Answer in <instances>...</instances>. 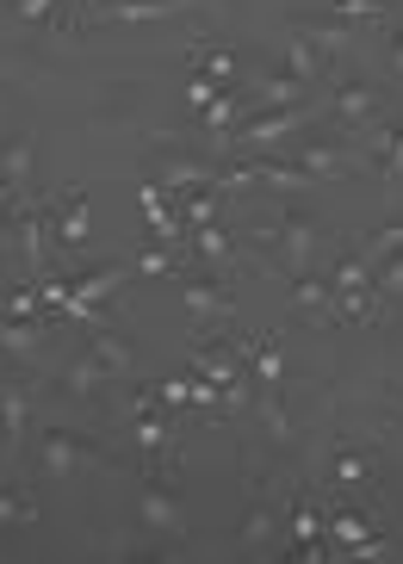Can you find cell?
<instances>
[{
	"instance_id": "obj_1",
	"label": "cell",
	"mask_w": 403,
	"mask_h": 564,
	"mask_svg": "<svg viewBox=\"0 0 403 564\" xmlns=\"http://www.w3.org/2000/svg\"><path fill=\"white\" fill-rule=\"evenodd\" d=\"M329 292H336V323H367L372 311H379V292H372V261L360 249L341 254L336 261V280H329Z\"/></svg>"
},
{
	"instance_id": "obj_2",
	"label": "cell",
	"mask_w": 403,
	"mask_h": 564,
	"mask_svg": "<svg viewBox=\"0 0 403 564\" xmlns=\"http://www.w3.org/2000/svg\"><path fill=\"white\" fill-rule=\"evenodd\" d=\"M268 242H273V254H280L292 273H304V267L317 261V249H323V224L317 217H304V212H280V224L268 230Z\"/></svg>"
},
{
	"instance_id": "obj_3",
	"label": "cell",
	"mask_w": 403,
	"mask_h": 564,
	"mask_svg": "<svg viewBox=\"0 0 403 564\" xmlns=\"http://www.w3.org/2000/svg\"><path fill=\"white\" fill-rule=\"evenodd\" d=\"M124 429H131V441L150 459H162V453L174 447V429H168V415H162V398H155V384H143L131 403H124Z\"/></svg>"
},
{
	"instance_id": "obj_4",
	"label": "cell",
	"mask_w": 403,
	"mask_h": 564,
	"mask_svg": "<svg viewBox=\"0 0 403 564\" xmlns=\"http://www.w3.org/2000/svg\"><path fill=\"white\" fill-rule=\"evenodd\" d=\"M87 459H106V447H94L87 434H68V429H51L44 434V453H37L44 478H75Z\"/></svg>"
},
{
	"instance_id": "obj_5",
	"label": "cell",
	"mask_w": 403,
	"mask_h": 564,
	"mask_svg": "<svg viewBox=\"0 0 403 564\" xmlns=\"http://www.w3.org/2000/svg\"><path fill=\"white\" fill-rule=\"evenodd\" d=\"M329 112H336L341 124L360 137V131H372V124H379L385 100H379V87H372V82H336V94H329Z\"/></svg>"
},
{
	"instance_id": "obj_6",
	"label": "cell",
	"mask_w": 403,
	"mask_h": 564,
	"mask_svg": "<svg viewBox=\"0 0 403 564\" xmlns=\"http://www.w3.org/2000/svg\"><path fill=\"white\" fill-rule=\"evenodd\" d=\"M137 205H143V217H150V230L162 236V242H186V224L174 217V193L162 181H143L137 186Z\"/></svg>"
},
{
	"instance_id": "obj_7",
	"label": "cell",
	"mask_w": 403,
	"mask_h": 564,
	"mask_svg": "<svg viewBox=\"0 0 403 564\" xmlns=\"http://www.w3.org/2000/svg\"><path fill=\"white\" fill-rule=\"evenodd\" d=\"M292 32H298V37H304V44H311L317 56H336V51H353V32H360V25L336 13V19H298Z\"/></svg>"
},
{
	"instance_id": "obj_8",
	"label": "cell",
	"mask_w": 403,
	"mask_h": 564,
	"mask_svg": "<svg viewBox=\"0 0 403 564\" xmlns=\"http://www.w3.org/2000/svg\"><path fill=\"white\" fill-rule=\"evenodd\" d=\"M199 0H94L100 19H124V25H150V19H168V13H186Z\"/></svg>"
},
{
	"instance_id": "obj_9",
	"label": "cell",
	"mask_w": 403,
	"mask_h": 564,
	"mask_svg": "<svg viewBox=\"0 0 403 564\" xmlns=\"http://www.w3.org/2000/svg\"><path fill=\"white\" fill-rule=\"evenodd\" d=\"M249 106L254 112H273V106H304V82L292 68H273V75H254L249 87Z\"/></svg>"
},
{
	"instance_id": "obj_10",
	"label": "cell",
	"mask_w": 403,
	"mask_h": 564,
	"mask_svg": "<svg viewBox=\"0 0 403 564\" xmlns=\"http://www.w3.org/2000/svg\"><path fill=\"white\" fill-rule=\"evenodd\" d=\"M298 167H311L317 181H341L353 162H360V150H341V143H304V150H286Z\"/></svg>"
},
{
	"instance_id": "obj_11",
	"label": "cell",
	"mask_w": 403,
	"mask_h": 564,
	"mask_svg": "<svg viewBox=\"0 0 403 564\" xmlns=\"http://www.w3.org/2000/svg\"><path fill=\"white\" fill-rule=\"evenodd\" d=\"M137 514H143V528L168 533V540H181V533H186V514H181V502H174V490H162V484H150V490H143V502H137Z\"/></svg>"
},
{
	"instance_id": "obj_12",
	"label": "cell",
	"mask_w": 403,
	"mask_h": 564,
	"mask_svg": "<svg viewBox=\"0 0 403 564\" xmlns=\"http://www.w3.org/2000/svg\"><path fill=\"white\" fill-rule=\"evenodd\" d=\"M181 304H186L193 323H218V316L230 311V285H224V280H186L181 285Z\"/></svg>"
},
{
	"instance_id": "obj_13",
	"label": "cell",
	"mask_w": 403,
	"mask_h": 564,
	"mask_svg": "<svg viewBox=\"0 0 403 564\" xmlns=\"http://www.w3.org/2000/svg\"><path fill=\"white\" fill-rule=\"evenodd\" d=\"M329 478H336L341 490H360V484L372 478V447L367 441H336V453H329Z\"/></svg>"
},
{
	"instance_id": "obj_14",
	"label": "cell",
	"mask_w": 403,
	"mask_h": 564,
	"mask_svg": "<svg viewBox=\"0 0 403 564\" xmlns=\"http://www.w3.org/2000/svg\"><path fill=\"white\" fill-rule=\"evenodd\" d=\"M254 360V384H261V398H280V372H286V354H280V335H261L242 348Z\"/></svg>"
},
{
	"instance_id": "obj_15",
	"label": "cell",
	"mask_w": 403,
	"mask_h": 564,
	"mask_svg": "<svg viewBox=\"0 0 403 564\" xmlns=\"http://www.w3.org/2000/svg\"><path fill=\"white\" fill-rule=\"evenodd\" d=\"M186 249H193V261L199 267H211V273H218V267H230V236H224V224H199V230L186 236Z\"/></svg>"
},
{
	"instance_id": "obj_16",
	"label": "cell",
	"mask_w": 403,
	"mask_h": 564,
	"mask_svg": "<svg viewBox=\"0 0 403 564\" xmlns=\"http://www.w3.org/2000/svg\"><path fill=\"white\" fill-rule=\"evenodd\" d=\"M56 242H63V249H81V242H87V193H81V186H68V193H63V217H56Z\"/></svg>"
},
{
	"instance_id": "obj_17",
	"label": "cell",
	"mask_w": 403,
	"mask_h": 564,
	"mask_svg": "<svg viewBox=\"0 0 403 564\" xmlns=\"http://www.w3.org/2000/svg\"><path fill=\"white\" fill-rule=\"evenodd\" d=\"M106 379H112V366H106V360H100V354H94V348H81V360H75V366H68V372H63V384H68V391H75V398H94V391H100Z\"/></svg>"
},
{
	"instance_id": "obj_18",
	"label": "cell",
	"mask_w": 403,
	"mask_h": 564,
	"mask_svg": "<svg viewBox=\"0 0 403 564\" xmlns=\"http://www.w3.org/2000/svg\"><path fill=\"white\" fill-rule=\"evenodd\" d=\"M292 304H298V311H311V316H329V311H336V292H329V280H323V273H311V267H304L298 280H292Z\"/></svg>"
},
{
	"instance_id": "obj_19",
	"label": "cell",
	"mask_w": 403,
	"mask_h": 564,
	"mask_svg": "<svg viewBox=\"0 0 403 564\" xmlns=\"http://www.w3.org/2000/svg\"><path fill=\"white\" fill-rule=\"evenodd\" d=\"M0 422H7V434H13V447H19L25 441V422H32V391L25 384L0 379Z\"/></svg>"
},
{
	"instance_id": "obj_20",
	"label": "cell",
	"mask_w": 403,
	"mask_h": 564,
	"mask_svg": "<svg viewBox=\"0 0 403 564\" xmlns=\"http://www.w3.org/2000/svg\"><path fill=\"white\" fill-rule=\"evenodd\" d=\"M37 341H44V323H25V316H0V348H7V354H19V360H25Z\"/></svg>"
},
{
	"instance_id": "obj_21",
	"label": "cell",
	"mask_w": 403,
	"mask_h": 564,
	"mask_svg": "<svg viewBox=\"0 0 403 564\" xmlns=\"http://www.w3.org/2000/svg\"><path fill=\"white\" fill-rule=\"evenodd\" d=\"M87 348H94L106 366H112V379L124 372V366H131V341H124L118 329H94V335H87Z\"/></svg>"
},
{
	"instance_id": "obj_22",
	"label": "cell",
	"mask_w": 403,
	"mask_h": 564,
	"mask_svg": "<svg viewBox=\"0 0 403 564\" xmlns=\"http://www.w3.org/2000/svg\"><path fill=\"white\" fill-rule=\"evenodd\" d=\"M25 174H32V143L19 137L13 150H7V162H0V186L7 193H25Z\"/></svg>"
},
{
	"instance_id": "obj_23",
	"label": "cell",
	"mask_w": 403,
	"mask_h": 564,
	"mask_svg": "<svg viewBox=\"0 0 403 564\" xmlns=\"http://www.w3.org/2000/svg\"><path fill=\"white\" fill-rule=\"evenodd\" d=\"M372 292H379V304H397L403 299V249L391 254V261L372 267Z\"/></svg>"
},
{
	"instance_id": "obj_24",
	"label": "cell",
	"mask_w": 403,
	"mask_h": 564,
	"mask_svg": "<svg viewBox=\"0 0 403 564\" xmlns=\"http://www.w3.org/2000/svg\"><path fill=\"white\" fill-rule=\"evenodd\" d=\"M273 533H280V509H273V502H254L249 521H242V540H249V546H268Z\"/></svg>"
},
{
	"instance_id": "obj_25",
	"label": "cell",
	"mask_w": 403,
	"mask_h": 564,
	"mask_svg": "<svg viewBox=\"0 0 403 564\" xmlns=\"http://www.w3.org/2000/svg\"><path fill=\"white\" fill-rule=\"evenodd\" d=\"M397 249H403V224H379V230H372L367 242H360V254H367L372 267H379V261H391Z\"/></svg>"
},
{
	"instance_id": "obj_26",
	"label": "cell",
	"mask_w": 403,
	"mask_h": 564,
	"mask_svg": "<svg viewBox=\"0 0 403 564\" xmlns=\"http://www.w3.org/2000/svg\"><path fill=\"white\" fill-rule=\"evenodd\" d=\"M286 68H292V75H298L304 87H311V82H317V75H323V56L311 51V44H304L298 32H292V51H286Z\"/></svg>"
},
{
	"instance_id": "obj_27",
	"label": "cell",
	"mask_w": 403,
	"mask_h": 564,
	"mask_svg": "<svg viewBox=\"0 0 403 564\" xmlns=\"http://www.w3.org/2000/svg\"><path fill=\"white\" fill-rule=\"evenodd\" d=\"M0 521H7V528H32V521H37V502L25 497V490H0Z\"/></svg>"
},
{
	"instance_id": "obj_28",
	"label": "cell",
	"mask_w": 403,
	"mask_h": 564,
	"mask_svg": "<svg viewBox=\"0 0 403 564\" xmlns=\"http://www.w3.org/2000/svg\"><path fill=\"white\" fill-rule=\"evenodd\" d=\"M224 87L211 82V75H205V68H193V75H186V106H193V112H205V106L218 100Z\"/></svg>"
},
{
	"instance_id": "obj_29",
	"label": "cell",
	"mask_w": 403,
	"mask_h": 564,
	"mask_svg": "<svg viewBox=\"0 0 403 564\" xmlns=\"http://www.w3.org/2000/svg\"><path fill=\"white\" fill-rule=\"evenodd\" d=\"M317 533H323V514L311 509V502H298V509H292V540H298V546H311Z\"/></svg>"
},
{
	"instance_id": "obj_30",
	"label": "cell",
	"mask_w": 403,
	"mask_h": 564,
	"mask_svg": "<svg viewBox=\"0 0 403 564\" xmlns=\"http://www.w3.org/2000/svg\"><path fill=\"white\" fill-rule=\"evenodd\" d=\"M19 19L25 25H56L63 19V0H19Z\"/></svg>"
},
{
	"instance_id": "obj_31",
	"label": "cell",
	"mask_w": 403,
	"mask_h": 564,
	"mask_svg": "<svg viewBox=\"0 0 403 564\" xmlns=\"http://www.w3.org/2000/svg\"><path fill=\"white\" fill-rule=\"evenodd\" d=\"M131 273H150V280H162V273H174V254H168V249H155V242H150V249H143V254L131 261Z\"/></svg>"
},
{
	"instance_id": "obj_32",
	"label": "cell",
	"mask_w": 403,
	"mask_h": 564,
	"mask_svg": "<svg viewBox=\"0 0 403 564\" xmlns=\"http://www.w3.org/2000/svg\"><path fill=\"white\" fill-rule=\"evenodd\" d=\"M155 398H162V410H186V403H193V379H162Z\"/></svg>"
},
{
	"instance_id": "obj_33",
	"label": "cell",
	"mask_w": 403,
	"mask_h": 564,
	"mask_svg": "<svg viewBox=\"0 0 403 564\" xmlns=\"http://www.w3.org/2000/svg\"><path fill=\"white\" fill-rule=\"evenodd\" d=\"M385 7L391 0H336V13L353 19V25H360V19H385Z\"/></svg>"
},
{
	"instance_id": "obj_34",
	"label": "cell",
	"mask_w": 403,
	"mask_h": 564,
	"mask_svg": "<svg viewBox=\"0 0 403 564\" xmlns=\"http://www.w3.org/2000/svg\"><path fill=\"white\" fill-rule=\"evenodd\" d=\"M385 63H391V75L403 82V32H391V44H385Z\"/></svg>"
},
{
	"instance_id": "obj_35",
	"label": "cell",
	"mask_w": 403,
	"mask_h": 564,
	"mask_svg": "<svg viewBox=\"0 0 403 564\" xmlns=\"http://www.w3.org/2000/svg\"><path fill=\"white\" fill-rule=\"evenodd\" d=\"M0 453H13V434H7V422H0Z\"/></svg>"
},
{
	"instance_id": "obj_36",
	"label": "cell",
	"mask_w": 403,
	"mask_h": 564,
	"mask_svg": "<svg viewBox=\"0 0 403 564\" xmlns=\"http://www.w3.org/2000/svg\"><path fill=\"white\" fill-rule=\"evenodd\" d=\"M0 379H7V348H0Z\"/></svg>"
}]
</instances>
